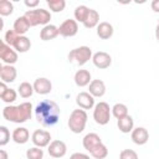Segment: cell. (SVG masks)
I'll use <instances>...</instances> for the list:
<instances>
[{
	"label": "cell",
	"mask_w": 159,
	"mask_h": 159,
	"mask_svg": "<svg viewBox=\"0 0 159 159\" xmlns=\"http://www.w3.org/2000/svg\"><path fill=\"white\" fill-rule=\"evenodd\" d=\"M60 114H61L60 106L51 99L41 101L35 108L36 119L43 127H52L57 124L60 119Z\"/></svg>",
	"instance_id": "cell-1"
},
{
	"label": "cell",
	"mask_w": 159,
	"mask_h": 159,
	"mask_svg": "<svg viewBox=\"0 0 159 159\" xmlns=\"http://www.w3.org/2000/svg\"><path fill=\"white\" fill-rule=\"evenodd\" d=\"M32 104L30 102H24L17 106H6L2 109V117L12 123H25L31 118Z\"/></svg>",
	"instance_id": "cell-2"
},
{
	"label": "cell",
	"mask_w": 159,
	"mask_h": 159,
	"mask_svg": "<svg viewBox=\"0 0 159 159\" xmlns=\"http://www.w3.org/2000/svg\"><path fill=\"white\" fill-rule=\"evenodd\" d=\"M24 17L27 20L30 27L32 26H37V25H48L50 20H51V12L46 9H31V10H27L25 14H24Z\"/></svg>",
	"instance_id": "cell-3"
},
{
	"label": "cell",
	"mask_w": 159,
	"mask_h": 159,
	"mask_svg": "<svg viewBox=\"0 0 159 159\" xmlns=\"http://www.w3.org/2000/svg\"><path fill=\"white\" fill-rule=\"evenodd\" d=\"M87 119H88V116L86 113V111L78 108V109H73L70 114V118H68V128L72 133L75 134H80L86 128V124H87Z\"/></svg>",
	"instance_id": "cell-4"
},
{
	"label": "cell",
	"mask_w": 159,
	"mask_h": 159,
	"mask_svg": "<svg viewBox=\"0 0 159 159\" xmlns=\"http://www.w3.org/2000/svg\"><path fill=\"white\" fill-rule=\"evenodd\" d=\"M92 58V50L88 46H80L70 51L68 61L78 66H83Z\"/></svg>",
	"instance_id": "cell-5"
},
{
	"label": "cell",
	"mask_w": 159,
	"mask_h": 159,
	"mask_svg": "<svg viewBox=\"0 0 159 159\" xmlns=\"http://www.w3.org/2000/svg\"><path fill=\"white\" fill-rule=\"evenodd\" d=\"M111 108L107 102H98L94 104L93 109V119L99 125H106L111 119Z\"/></svg>",
	"instance_id": "cell-6"
},
{
	"label": "cell",
	"mask_w": 159,
	"mask_h": 159,
	"mask_svg": "<svg viewBox=\"0 0 159 159\" xmlns=\"http://www.w3.org/2000/svg\"><path fill=\"white\" fill-rule=\"evenodd\" d=\"M47 147H48L47 148V152H48L50 157H52L55 159L62 158L67 153V145H66V143L62 142V140H58V139L50 142V144Z\"/></svg>",
	"instance_id": "cell-7"
},
{
	"label": "cell",
	"mask_w": 159,
	"mask_h": 159,
	"mask_svg": "<svg viewBox=\"0 0 159 159\" xmlns=\"http://www.w3.org/2000/svg\"><path fill=\"white\" fill-rule=\"evenodd\" d=\"M78 32V24L73 19L65 20L58 27V35L63 37H72Z\"/></svg>",
	"instance_id": "cell-8"
},
{
	"label": "cell",
	"mask_w": 159,
	"mask_h": 159,
	"mask_svg": "<svg viewBox=\"0 0 159 159\" xmlns=\"http://www.w3.org/2000/svg\"><path fill=\"white\" fill-rule=\"evenodd\" d=\"M31 140L32 143L35 144V147H39V148H45L50 144L51 142V134L50 132L47 130H43V129H36L32 135H31Z\"/></svg>",
	"instance_id": "cell-9"
},
{
	"label": "cell",
	"mask_w": 159,
	"mask_h": 159,
	"mask_svg": "<svg viewBox=\"0 0 159 159\" xmlns=\"http://www.w3.org/2000/svg\"><path fill=\"white\" fill-rule=\"evenodd\" d=\"M92 62L93 65L99 68V70H104V68H108L111 65H112V57L109 53L104 52V51H98L96 53L92 55Z\"/></svg>",
	"instance_id": "cell-10"
},
{
	"label": "cell",
	"mask_w": 159,
	"mask_h": 159,
	"mask_svg": "<svg viewBox=\"0 0 159 159\" xmlns=\"http://www.w3.org/2000/svg\"><path fill=\"white\" fill-rule=\"evenodd\" d=\"M0 61H4L6 65H14L17 61V52L4 42L0 46Z\"/></svg>",
	"instance_id": "cell-11"
},
{
	"label": "cell",
	"mask_w": 159,
	"mask_h": 159,
	"mask_svg": "<svg viewBox=\"0 0 159 159\" xmlns=\"http://www.w3.org/2000/svg\"><path fill=\"white\" fill-rule=\"evenodd\" d=\"M34 92H36L37 94H41V96H45V94H48L51 91H52V83L48 78L46 77H39L35 80L34 84Z\"/></svg>",
	"instance_id": "cell-12"
},
{
	"label": "cell",
	"mask_w": 159,
	"mask_h": 159,
	"mask_svg": "<svg viewBox=\"0 0 159 159\" xmlns=\"http://www.w3.org/2000/svg\"><path fill=\"white\" fill-rule=\"evenodd\" d=\"M130 138L134 144L137 145H143L149 140V133L144 127H137L133 128L130 132Z\"/></svg>",
	"instance_id": "cell-13"
},
{
	"label": "cell",
	"mask_w": 159,
	"mask_h": 159,
	"mask_svg": "<svg viewBox=\"0 0 159 159\" xmlns=\"http://www.w3.org/2000/svg\"><path fill=\"white\" fill-rule=\"evenodd\" d=\"M76 103L83 111L92 109L94 107V98L88 92H80L76 97Z\"/></svg>",
	"instance_id": "cell-14"
},
{
	"label": "cell",
	"mask_w": 159,
	"mask_h": 159,
	"mask_svg": "<svg viewBox=\"0 0 159 159\" xmlns=\"http://www.w3.org/2000/svg\"><path fill=\"white\" fill-rule=\"evenodd\" d=\"M88 93L93 98L103 97L106 93V84L102 80H92L88 84Z\"/></svg>",
	"instance_id": "cell-15"
},
{
	"label": "cell",
	"mask_w": 159,
	"mask_h": 159,
	"mask_svg": "<svg viewBox=\"0 0 159 159\" xmlns=\"http://www.w3.org/2000/svg\"><path fill=\"white\" fill-rule=\"evenodd\" d=\"M102 143V139H101V137L97 134V133H88V134H86L84 137H83V139H82V145H83V148L87 150V152H92L98 144H101Z\"/></svg>",
	"instance_id": "cell-16"
},
{
	"label": "cell",
	"mask_w": 159,
	"mask_h": 159,
	"mask_svg": "<svg viewBox=\"0 0 159 159\" xmlns=\"http://www.w3.org/2000/svg\"><path fill=\"white\" fill-rule=\"evenodd\" d=\"M17 76V71L14 67V65H4L1 71H0V78L1 82L4 83H11L16 80Z\"/></svg>",
	"instance_id": "cell-17"
},
{
	"label": "cell",
	"mask_w": 159,
	"mask_h": 159,
	"mask_svg": "<svg viewBox=\"0 0 159 159\" xmlns=\"http://www.w3.org/2000/svg\"><path fill=\"white\" fill-rule=\"evenodd\" d=\"M11 138L12 140L16 143V144H25L29 142V138H30V133L27 130V128L25 127H19V128H15L12 134H11Z\"/></svg>",
	"instance_id": "cell-18"
},
{
	"label": "cell",
	"mask_w": 159,
	"mask_h": 159,
	"mask_svg": "<svg viewBox=\"0 0 159 159\" xmlns=\"http://www.w3.org/2000/svg\"><path fill=\"white\" fill-rule=\"evenodd\" d=\"M113 26L107 22V21H103V22H99L97 25V36L102 40H108L113 36Z\"/></svg>",
	"instance_id": "cell-19"
},
{
	"label": "cell",
	"mask_w": 159,
	"mask_h": 159,
	"mask_svg": "<svg viewBox=\"0 0 159 159\" xmlns=\"http://www.w3.org/2000/svg\"><path fill=\"white\" fill-rule=\"evenodd\" d=\"M58 36V27L55 26V25H45L42 27V30L40 31V39L42 41H50V40H53Z\"/></svg>",
	"instance_id": "cell-20"
},
{
	"label": "cell",
	"mask_w": 159,
	"mask_h": 159,
	"mask_svg": "<svg viewBox=\"0 0 159 159\" xmlns=\"http://www.w3.org/2000/svg\"><path fill=\"white\" fill-rule=\"evenodd\" d=\"M12 47H14V50L16 51V52H20V53H24V52H27L29 50H30V47H31V41H30V39L27 37V36H19L17 39H16V41L14 42V45H12Z\"/></svg>",
	"instance_id": "cell-21"
},
{
	"label": "cell",
	"mask_w": 159,
	"mask_h": 159,
	"mask_svg": "<svg viewBox=\"0 0 159 159\" xmlns=\"http://www.w3.org/2000/svg\"><path fill=\"white\" fill-rule=\"evenodd\" d=\"M75 83L78 86V87H86L91 82V73L89 71L87 70H78L76 73H75Z\"/></svg>",
	"instance_id": "cell-22"
},
{
	"label": "cell",
	"mask_w": 159,
	"mask_h": 159,
	"mask_svg": "<svg viewBox=\"0 0 159 159\" xmlns=\"http://www.w3.org/2000/svg\"><path fill=\"white\" fill-rule=\"evenodd\" d=\"M12 30H14L19 36H24V35L30 30V25H29L27 20L24 17V15H22V16H19V17L15 20Z\"/></svg>",
	"instance_id": "cell-23"
},
{
	"label": "cell",
	"mask_w": 159,
	"mask_h": 159,
	"mask_svg": "<svg viewBox=\"0 0 159 159\" xmlns=\"http://www.w3.org/2000/svg\"><path fill=\"white\" fill-rule=\"evenodd\" d=\"M99 24V14L97 12V10L89 9L84 21H83V26L86 29H93Z\"/></svg>",
	"instance_id": "cell-24"
},
{
	"label": "cell",
	"mask_w": 159,
	"mask_h": 159,
	"mask_svg": "<svg viewBox=\"0 0 159 159\" xmlns=\"http://www.w3.org/2000/svg\"><path fill=\"white\" fill-rule=\"evenodd\" d=\"M117 125H118V129L122 133H130L132 129L134 128V120H133V118L129 114H127L125 117L118 119Z\"/></svg>",
	"instance_id": "cell-25"
},
{
	"label": "cell",
	"mask_w": 159,
	"mask_h": 159,
	"mask_svg": "<svg viewBox=\"0 0 159 159\" xmlns=\"http://www.w3.org/2000/svg\"><path fill=\"white\" fill-rule=\"evenodd\" d=\"M111 114H113L117 119H120V118H123V117H125L128 114V108L123 103H116L111 108Z\"/></svg>",
	"instance_id": "cell-26"
},
{
	"label": "cell",
	"mask_w": 159,
	"mask_h": 159,
	"mask_svg": "<svg viewBox=\"0 0 159 159\" xmlns=\"http://www.w3.org/2000/svg\"><path fill=\"white\" fill-rule=\"evenodd\" d=\"M17 93L22 97V98H30L34 93V87L31 83L29 82H22L19 84V88H17Z\"/></svg>",
	"instance_id": "cell-27"
},
{
	"label": "cell",
	"mask_w": 159,
	"mask_h": 159,
	"mask_svg": "<svg viewBox=\"0 0 159 159\" xmlns=\"http://www.w3.org/2000/svg\"><path fill=\"white\" fill-rule=\"evenodd\" d=\"M88 11H89V7H87L86 5H78L76 9H75V12H73V15H75V21L77 22H82L83 24V21H84V19H86V16H87V14H88Z\"/></svg>",
	"instance_id": "cell-28"
},
{
	"label": "cell",
	"mask_w": 159,
	"mask_h": 159,
	"mask_svg": "<svg viewBox=\"0 0 159 159\" xmlns=\"http://www.w3.org/2000/svg\"><path fill=\"white\" fill-rule=\"evenodd\" d=\"M89 154H91L94 159H104V158L108 155V149H107V147H106L103 143H101V144H98Z\"/></svg>",
	"instance_id": "cell-29"
},
{
	"label": "cell",
	"mask_w": 159,
	"mask_h": 159,
	"mask_svg": "<svg viewBox=\"0 0 159 159\" xmlns=\"http://www.w3.org/2000/svg\"><path fill=\"white\" fill-rule=\"evenodd\" d=\"M14 11V5L9 0H0V16H10Z\"/></svg>",
	"instance_id": "cell-30"
},
{
	"label": "cell",
	"mask_w": 159,
	"mask_h": 159,
	"mask_svg": "<svg viewBox=\"0 0 159 159\" xmlns=\"http://www.w3.org/2000/svg\"><path fill=\"white\" fill-rule=\"evenodd\" d=\"M47 6L53 12H61L66 7L65 0H47Z\"/></svg>",
	"instance_id": "cell-31"
},
{
	"label": "cell",
	"mask_w": 159,
	"mask_h": 159,
	"mask_svg": "<svg viewBox=\"0 0 159 159\" xmlns=\"http://www.w3.org/2000/svg\"><path fill=\"white\" fill-rule=\"evenodd\" d=\"M26 158L27 159H42L43 158V150L39 147H32L26 150Z\"/></svg>",
	"instance_id": "cell-32"
},
{
	"label": "cell",
	"mask_w": 159,
	"mask_h": 159,
	"mask_svg": "<svg viewBox=\"0 0 159 159\" xmlns=\"http://www.w3.org/2000/svg\"><path fill=\"white\" fill-rule=\"evenodd\" d=\"M10 142V130L5 125H0V147L6 145Z\"/></svg>",
	"instance_id": "cell-33"
},
{
	"label": "cell",
	"mask_w": 159,
	"mask_h": 159,
	"mask_svg": "<svg viewBox=\"0 0 159 159\" xmlns=\"http://www.w3.org/2000/svg\"><path fill=\"white\" fill-rule=\"evenodd\" d=\"M16 98H17V92L15 89H12V88H7L5 91V93L2 94V97H1V99L5 103H12Z\"/></svg>",
	"instance_id": "cell-34"
},
{
	"label": "cell",
	"mask_w": 159,
	"mask_h": 159,
	"mask_svg": "<svg viewBox=\"0 0 159 159\" xmlns=\"http://www.w3.org/2000/svg\"><path fill=\"white\" fill-rule=\"evenodd\" d=\"M17 37H19V35L14 30H7L5 32V43L9 45V46H12Z\"/></svg>",
	"instance_id": "cell-35"
},
{
	"label": "cell",
	"mask_w": 159,
	"mask_h": 159,
	"mask_svg": "<svg viewBox=\"0 0 159 159\" xmlns=\"http://www.w3.org/2000/svg\"><path fill=\"white\" fill-rule=\"evenodd\" d=\"M119 159H138V154L133 149H123L119 153Z\"/></svg>",
	"instance_id": "cell-36"
},
{
	"label": "cell",
	"mask_w": 159,
	"mask_h": 159,
	"mask_svg": "<svg viewBox=\"0 0 159 159\" xmlns=\"http://www.w3.org/2000/svg\"><path fill=\"white\" fill-rule=\"evenodd\" d=\"M70 159H91V158H89V155H87L84 153H73L70 157Z\"/></svg>",
	"instance_id": "cell-37"
},
{
	"label": "cell",
	"mask_w": 159,
	"mask_h": 159,
	"mask_svg": "<svg viewBox=\"0 0 159 159\" xmlns=\"http://www.w3.org/2000/svg\"><path fill=\"white\" fill-rule=\"evenodd\" d=\"M24 4H25L27 7H30V10H31L32 7H36V6L39 5V0H25Z\"/></svg>",
	"instance_id": "cell-38"
},
{
	"label": "cell",
	"mask_w": 159,
	"mask_h": 159,
	"mask_svg": "<svg viewBox=\"0 0 159 159\" xmlns=\"http://www.w3.org/2000/svg\"><path fill=\"white\" fill-rule=\"evenodd\" d=\"M7 88H9V87L6 86V83H4V82L0 81V98L2 97V94L5 93V91H6Z\"/></svg>",
	"instance_id": "cell-39"
},
{
	"label": "cell",
	"mask_w": 159,
	"mask_h": 159,
	"mask_svg": "<svg viewBox=\"0 0 159 159\" xmlns=\"http://www.w3.org/2000/svg\"><path fill=\"white\" fill-rule=\"evenodd\" d=\"M0 159H9V154L4 149H0Z\"/></svg>",
	"instance_id": "cell-40"
},
{
	"label": "cell",
	"mask_w": 159,
	"mask_h": 159,
	"mask_svg": "<svg viewBox=\"0 0 159 159\" xmlns=\"http://www.w3.org/2000/svg\"><path fill=\"white\" fill-rule=\"evenodd\" d=\"M158 5H159V0H154V1H153V4H152V6H153V10H154L155 12H158V11H159V9H158Z\"/></svg>",
	"instance_id": "cell-41"
},
{
	"label": "cell",
	"mask_w": 159,
	"mask_h": 159,
	"mask_svg": "<svg viewBox=\"0 0 159 159\" xmlns=\"http://www.w3.org/2000/svg\"><path fill=\"white\" fill-rule=\"evenodd\" d=\"M2 29H4V20H2V17L0 16V32L2 31Z\"/></svg>",
	"instance_id": "cell-42"
},
{
	"label": "cell",
	"mask_w": 159,
	"mask_h": 159,
	"mask_svg": "<svg viewBox=\"0 0 159 159\" xmlns=\"http://www.w3.org/2000/svg\"><path fill=\"white\" fill-rule=\"evenodd\" d=\"M2 43H4V41H2V40H1V39H0V46H1V45H2Z\"/></svg>",
	"instance_id": "cell-43"
},
{
	"label": "cell",
	"mask_w": 159,
	"mask_h": 159,
	"mask_svg": "<svg viewBox=\"0 0 159 159\" xmlns=\"http://www.w3.org/2000/svg\"><path fill=\"white\" fill-rule=\"evenodd\" d=\"M1 68H2V65H1V62H0V71H1Z\"/></svg>",
	"instance_id": "cell-44"
}]
</instances>
